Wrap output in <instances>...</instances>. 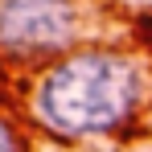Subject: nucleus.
I'll return each mask as SVG.
<instances>
[{
	"label": "nucleus",
	"mask_w": 152,
	"mask_h": 152,
	"mask_svg": "<svg viewBox=\"0 0 152 152\" xmlns=\"http://www.w3.org/2000/svg\"><path fill=\"white\" fill-rule=\"evenodd\" d=\"M144 99V66L119 50H74L58 58L33 86V115L62 140L103 136L136 115Z\"/></svg>",
	"instance_id": "f257e3e1"
},
{
	"label": "nucleus",
	"mask_w": 152,
	"mask_h": 152,
	"mask_svg": "<svg viewBox=\"0 0 152 152\" xmlns=\"http://www.w3.org/2000/svg\"><path fill=\"white\" fill-rule=\"evenodd\" d=\"M82 29V0H0V53L12 62L66 58Z\"/></svg>",
	"instance_id": "f03ea898"
},
{
	"label": "nucleus",
	"mask_w": 152,
	"mask_h": 152,
	"mask_svg": "<svg viewBox=\"0 0 152 152\" xmlns=\"http://www.w3.org/2000/svg\"><path fill=\"white\" fill-rule=\"evenodd\" d=\"M0 152H25L21 136H17V127L8 124V119H0Z\"/></svg>",
	"instance_id": "7ed1b4c3"
}]
</instances>
